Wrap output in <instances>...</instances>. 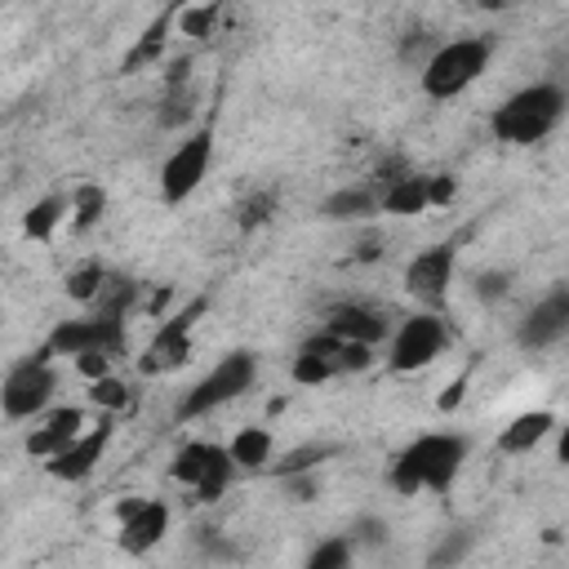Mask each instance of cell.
Here are the masks:
<instances>
[{"label": "cell", "mask_w": 569, "mask_h": 569, "mask_svg": "<svg viewBox=\"0 0 569 569\" xmlns=\"http://www.w3.org/2000/svg\"><path fill=\"white\" fill-rule=\"evenodd\" d=\"M467 462V440L453 431H427L418 440H409L396 458H391V489L396 493H449L458 471Z\"/></svg>", "instance_id": "obj_1"}, {"label": "cell", "mask_w": 569, "mask_h": 569, "mask_svg": "<svg viewBox=\"0 0 569 569\" xmlns=\"http://www.w3.org/2000/svg\"><path fill=\"white\" fill-rule=\"evenodd\" d=\"M565 107H569V93H565L560 84H551V80H538V84L516 89V93L489 116V129H493L498 142L533 147V142H542V138L560 124Z\"/></svg>", "instance_id": "obj_2"}, {"label": "cell", "mask_w": 569, "mask_h": 569, "mask_svg": "<svg viewBox=\"0 0 569 569\" xmlns=\"http://www.w3.org/2000/svg\"><path fill=\"white\" fill-rule=\"evenodd\" d=\"M493 58V40L489 36H458L445 40L440 49H431V58L422 62V93L427 98H458L462 89H471Z\"/></svg>", "instance_id": "obj_3"}, {"label": "cell", "mask_w": 569, "mask_h": 569, "mask_svg": "<svg viewBox=\"0 0 569 569\" xmlns=\"http://www.w3.org/2000/svg\"><path fill=\"white\" fill-rule=\"evenodd\" d=\"M369 365H373V347H369V342H351V338H338V333L320 329V333H311V338L298 347V356H293V365H289V378H293L298 387H320V382H329V378L360 373V369H369Z\"/></svg>", "instance_id": "obj_4"}, {"label": "cell", "mask_w": 569, "mask_h": 569, "mask_svg": "<svg viewBox=\"0 0 569 569\" xmlns=\"http://www.w3.org/2000/svg\"><path fill=\"white\" fill-rule=\"evenodd\" d=\"M253 378H258V356L253 351H227L200 382H191V391L178 405V418L191 422V418H204V413L240 400L253 387Z\"/></svg>", "instance_id": "obj_5"}, {"label": "cell", "mask_w": 569, "mask_h": 569, "mask_svg": "<svg viewBox=\"0 0 569 569\" xmlns=\"http://www.w3.org/2000/svg\"><path fill=\"white\" fill-rule=\"evenodd\" d=\"M445 342H449L445 316L422 307V311L405 316L396 325V333H387V369L391 373H418V369H427L445 351Z\"/></svg>", "instance_id": "obj_6"}, {"label": "cell", "mask_w": 569, "mask_h": 569, "mask_svg": "<svg viewBox=\"0 0 569 569\" xmlns=\"http://www.w3.org/2000/svg\"><path fill=\"white\" fill-rule=\"evenodd\" d=\"M53 351L49 347H40L36 356H27V360H18L9 373H4V387H0V405H4V413L9 418H36L49 400H53V391H58V373H53Z\"/></svg>", "instance_id": "obj_7"}, {"label": "cell", "mask_w": 569, "mask_h": 569, "mask_svg": "<svg viewBox=\"0 0 569 569\" xmlns=\"http://www.w3.org/2000/svg\"><path fill=\"white\" fill-rule=\"evenodd\" d=\"M209 160H213V129L187 133V138L169 151V160H164V169H160V196H164V204H182V200L204 182Z\"/></svg>", "instance_id": "obj_8"}, {"label": "cell", "mask_w": 569, "mask_h": 569, "mask_svg": "<svg viewBox=\"0 0 569 569\" xmlns=\"http://www.w3.org/2000/svg\"><path fill=\"white\" fill-rule=\"evenodd\" d=\"M453 267H458V244L453 240L418 249L409 258V267H405V293L418 298L422 307L440 311L445 298H449V284H453Z\"/></svg>", "instance_id": "obj_9"}, {"label": "cell", "mask_w": 569, "mask_h": 569, "mask_svg": "<svg viewBox=\"0 0 569 569\" xmlns=\"http://www.w3.org/2000/svg\"><path fill=\"white\" fill-rule=\"evenodd\" d=\"M44 347L53 356H67V360H76L84 351H111V356H120L124 351V320L102 316V311L80 316V320H58Z\"/></svg>", "instance_id": "obj_10"}, {"label": "cell", "mask_w": 569, "mask_h": 569, "mask_svg": "<svg viewBox=\"0 0 569 569\" xmlns=\"http://www.w3.org/2000/svg\"><path fill=\"white\" fill-rule=\"evenodd\" d=\"M200 316H204V302H200V298L187 302L178 316H169V320L156 329V338L147 342V351L138 356V369H142L147 378H156V373H169V369L187 365V360H191V329H196Z\"/></svg>", "instance_id": "obj_11"}, {"label": "cell", "mask_w": 569, "mask_h": 569, "mask_svg": "<svg viewBox=\"0 0 569 569\" xmlns=\"http://www.w3.org/2000/svg\"><path fill=\"white\" fill-rule=\"evenodd\" d=\"M565 333H569V284H556V289H547V293L520 316L516 342H520L525 351H542V347L560 342Z\"/></svg>", "instance_id": "obj_12"}, {"label": "cell", "mask_w": 569, "mask_h": 569, "mask_svg": "<svg viewBox=\"0 0 569 569\" xmlns=\"http://www.w3.org/2000/svg\"><path fill=\"white\" fill-rule=\"evenodd\" d=\"M116 516H120V547L129 556H147L169 533V507L160 498H124Z\"/></svg>", "instance_id": "obj_13"}, {"label": "cell", "mask_w": 569, "mask_h": 569, "mask_svg": "<svg viewBox=\"0 0 569 569\" xmlns=\"http://www.w3.org/2000/svg\"><path fill=\"white\" fill-rule=\"evenodd\" d=\"M107 440H111V413L98 422V427H89V431H80L62 453H53L44 467H49V476L53 480H84V476H93V467L102 462V449H107Z\"/></svg>", "instance_id": "obj_14"}, {"label": "cell", "mask_w": 569, "mask_h": 569, "mask_svg": "<svg viewBox=\"0 0 569 569\" xmlns=\"http://www.w3.org/2000/svg\"><path fill=\"white\" fill-rule=\"evenodd\" d=\"M320 329H329L338 338H351V342H369V347H378L391 333L387 320H382V311L378 307H365V302H338V307H329Z\"/></svg>", "instance_id": "obj_15"}, {"label": "cell", "mask_w": 569, "mask_h": 569, "mask_svg": "<svg viewBox=\"0 0 569 569\" xmlns=\"http://www.w3.org/2000/svg\"><path fill=\"white\" fill-rule=\"evenodd\" d=\"M436 204V191H431V173H400L391 182L378 187V209L382 213H396V218H413L422 209Z\"/></svg>", "instance_id": "obj_16"}, {"label": "cell", "mask_w": 569, "mask_h": 569, "mask_svg": "<svg viewBox=\"0 0 569 569\" xmlns=\"http://www.w3.org/2000/svg\"><path fill=\"white\" fill-rule=\"evenodd\" d=\"M80 427H84V413L76 409V405H62V409H53L31 436H27V453L31 458H53V453H62L76 436H80Z\"/></svg>", "instance_id": "obj_17"}, {"label": "cell", "mask_w": 569, "mask_h": 569, "mask_svg": "<svg viewBox=\"0 0 569 569\" xmlns=\"http://www.w3.org/2000/svg\"><path fill=\"white\" fill-rule=\"evenodd\" d=\"M556 427H560V422H556L551 409H525V413H516V418L498 431V449H502V453H529V449H538Z\"/></svg>", "instance_id": "obj_18"}, {"label": "cell", "mask_w": 569, "mask_h": 569, "mask_svg": "<svg viewBox=\"0 0 569 569\" xmlns=\"http://www.w3.org/2000/svg\"><path fill=\"white\" fill-rule=\"evenodd\" d=\"M178 22V4H164V13L133 40V49L124 53V62H120V71H138V67H147V62H156L160 53H164V44H169V27Z\"/></svg>", "instance_id": "obj_19"}, {"label": "cell", "mask_w": 569, "mask_h": 569, "mask_svg": "<svg viewBox=\"0 0 569 569\" xmlns=\"http://www.w3.org/2000/svg\"><path fill=\"white\" fill-rule=\"evenodd\" d=\"M320 213H325L329 222L369 218V213H378V191H373V187H342V191H333V196L320 204Z\"/></svg>", "instance_id": "obj_20"}, {"label": "cell", "mask_w": 569, "mask_h": 569, "mask_svg": "<svg viewBox=\"0 0 569 569\" xmlns=\"http://www.w3.org/2000/svg\"><path fill=\"white\" fill-rule=\"evenodd\" d=\"M67 218H71V200H67V196H44V200H36V204L22 213V231H27L31 240H49Z\"/></svg>", "instance_id": "obj_21"}, {"label": "cell", "mask_w": 569, "mask_h": 569, "mask_svg": "<svg viewBox=\"0 0 569 569\" xmlns=\"http://www.w3.org/2000/svg\"><path fill=\"white\" fill-rule=\"evenodd\" d=\"M271 431L267 427H244L227 449H231V458H236V467L240 471H262L267 462H271Z\"/></svg>", "instance_id": "obj_22"}, {"label": "cell", "mask_w": 569, "mask_h": 569, "mask_svg": "<svg viewBox=\"0 0 569 569\" xmlns=\"http://www.w3.org/2000/svg\"><path fill=\"white\" fill-rule=\"evenodd\" d=\"M236 471H240V467H236L231 449H227V445H213V453H209V467H204L200 485L191 489V493H196V502H213V498H222V489L231 485V476H236Z\"/></svg>", "instance_id": "obj_23"}, {"label": "cell", "mask_w": 569, "mask_h": 569, "mask_svg": "<svg viewBox=\"0 0 569 569\" xmlns=\"http://www.w3.org/2000/svg\"><path fill=\"white\" fill-rule=\"evenodd\" d=\"M67 200H71V231H89L107 213V191L98 182H80Z\"/></svg>", "instance_id": "obj_24"}, {"label": "cell", "mask_w": 569, "mask_h": 569, "mask_svg": "<svg viewBox=\"0 0 569 569\" xmlns=\"http://www.w3.org/2000/svg\"><path fill=\"white\" fill-rule=\"evenodd\" d=\"M209 453H213V445L209 440H191V445H182L178 453H173V462H169V476L178 480V485H200V476H204V467H209Z\"/></svg>", "instance_id": "obj_25"}, {"label": "cell", "mask_w": 569, "mask_h": 569, "mask_svg": "<svg viewBox=\"0 0 569 569\" xmlns=\"http://www.w3.org/2000/svg\"><path fill=\"white\" fill-rule=\"evenodd\" d=\"M218 13H222V0L178 4V31H182L187 40H204V36H213V27H218Z\"/></svg>", "instance_id": "obj_26"}, {"label": "cell", "mask_w": 569, "mask_h": 569, "mask_svg": "<svg viewBox=\"0 0 569 569\" xmlns=\"http://www.w3.org/2000/svg\"><path fill=\"white\" fill-rule=\"evenodd\" d=\"M102 284H107V267L102 262H84V267L67 271V280H62L67 298H76V302H98Z\"/></svg>", "instance_id": "obj_27"}, {"label": "cell", "mask_w": 569, "mask_h": 569, "mask_svg": "<svg viewBox=\"0 0 569 569\" xmlns=\"http://www.w3.org/2000/svg\"><path fill=\"white\" fill-rule=\"evenodd\" d=\"M89 400H93L98 409H107V413H124V409L133 405V391H129L124 378L107 373V378H93V382H89Z\"/></svg>", "instance_id": "obj_28"}, {"label": "cell", "mask_w": 569, "mask_h": 569, "mask_svg": "<svg viewBox=\"0 0 569 569\" xmlns=\"http://www.w3.org/2000/svg\"><path fill=\"white\" fill-rule=\"evenodd\" d=\"M351 551H356L351 538H329V542H320V547L307 556V565H311V569H347V565H351Z\"/></svg>", "instance_id": "obj_29"}, {"label": "cell", "mask_w": 569, "mask_h": 569, "mask_svg": "<svg viewBox=\"0 0 569 569\" xmlns=\"http://www.w3.org/2000/svg\"><path fill=\"white\" fill-rule=\"evenodd\" d=\"M271 213H276V196H271V191H253L249 200H240V213H236V222H240L244 231H253V227H262Z\"/></svg>", "instance_id": "obj_30"}, {"label": "cell", "mask_w": 569, "mask_h": 569, "mask_svg": "<svg viewBox=\"0 0 569 569\" xmlns=\"http://www.w3.org/2000/svg\"><path fill=\"white\" fill-rule=\"evenodd\" d=\"M329 449L325 445H302V449H289L280 462H276V476H293V471H311L316 462H325Z\"/></svg>", "instance_id": "obj_31"}, {"label": "cell", "mask_w": 569, "mask_h": 569, "mask_svg": "<svg viewBox=\"0 0 569 569\" xmlns=\"http://www.w3.org/2000/svg\"><path fill=\"white\" fill-rule=\"evenodd\" d=\"M111 360H116L111 351H84V356H76L71 365H76V373H84V378L93 382V378H107V373H111Z\"/></svg>", "instance_id": "obj_32"}, {"label": "cell", "mask_w": 569, "mask_h": 569, "mask_svg": "<svg viewBox=\"0 0 569 569\" xmlns=\"http://www.w3.org/2000/svg\"><path fill=\"white\" fill-rule=\"evenodd\" d=\"M382 520H373V516H365V520H356L351 525V542H365V547H378L382 542Z\"/></svg>", "instance_id": "obj_33"}, {"label": "cell", "mask_w": 569, "mask_h": 569, "mask_svg": "<svg viewBox=\"0 0 569 569\" xmlns=\"http://www.w3.org/2000/svg\"><path fill=\"white\" fill-rule=\"evenodd\" d=\"M476 293H480V298H502V293H507V271H485V276H476Z\"/></svg>", "instance_id": "obj_34"}, {"label": "cell", "mask_w": 569, "mask_h": 569, "mask_svg": "<svg viewBox=\"0 0 569 569\" xmlns=\"http://www.w3.org/2000/svg\"><path fill=\"white\" fill-rule=\"evenodd\" d=\"M556 462H565V467H569V422H560V427H556Z\"/></svg>", "instance_id": "obj_35"}, {"label": "cell", "mask_w": 569, "mask_h": 569, "mask_svg": "<svg viewBox=\"0 0 569 569\" xmlns=\"http://www.w3.org/2000/svg\"><path fill=\"white\" fill-rule=\"evenodd\" d=\"M480 9H489V13H507V9H516L520 0H476Z\"/></svg>", "instance_id": "obj_36"}, {"label": "cell", "mask_w": 569, "mask_h": 569, "mask_svg": "<svg viewBox=\"0 0 569 569\" xmlns=\"http://www.w3.org/2000/svg\"><path fill=\"white\" fill-rule=\"evenodd\" d=\"M160 4H187V0H160Z\"/></svg>", "instance_id": "obj_37"}]
</instances>
